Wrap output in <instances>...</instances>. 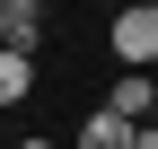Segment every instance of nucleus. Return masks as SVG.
Returning <instances> with one entry per match:
<instances>
[{
  "label": "nucleus",
  "instance_id": "2",
  "mask_svg": "<svg viewBox=\"0 0 158 149\" xmlns=\"http://www.w3.org/2000/svg\"><path fill=\"white\" fill-rule=\"evenodd\" d=\"M44 44V0H0V53H35Z\"/></svg>",
  "mask_w": 158,
  "mask_h": 149
},
{
  "label": "nucleus",
  "instance_id": "1",
  "mask_svg": "<svg viewBox=\"0 0 158 149\" xmlns=\"http://www.w3.org/2000/svg\"><path fill=\"white\" fill-rule=\"evenodd\" d=\"M106 44H114L123 70H149V62H158V0H123L114 26H106Z\"/></svg>",
  "mask_w": 158,
  "mask_h": 149
},
{
  "label": "nucleus",
  "instance_id": "7",
  "mask_svg": "<svg viewBox=\"0 0 158 149\" xmlns=\"http://www.w3.org/2000/svg\"><path fill=\"white\" fill-rule=\"evenodd\" d=\"M18 149H53V140H18Z\"/></svg>",
  "mask_w": 158,
  "mask_h": 149
},
{
  "label": "nucleus",
  "instance_id": "3",
  "mask_svg": "<svg viewBox=\"0 0 158 149\" xmlns=\"http://www.w3.org/2000/svg\"><path fill=\"white\" fill-rule=\"evenodd\" d=\"M79 149H141V123H132V114H114V105H88Z\"/></svg>",
  "mask_w": 158,
  "mask_h": 149
},
{
  "label": "nucleus",
  "instance_id": "6",
  "mask_svg": "<svg viewBox=\"0 0 158 149\" xmlns=\"http://www.w3.org/2000/svg\"><path fill=\"white\" fill-rule=\"evenodd\" d=\"M141 149H158V123H141Z\"/></svg>",
  "mask_w": 158,
  "mask_h": 149
},
{
  "label": "nucleus",
  "instance_id": "5",
  "mask_svg": "<svg viewBox=\"0 0 158 149\" xmlns=\"http://www.w3.org/2000/svg\"><path fill=\"white\" fill-rule=\"evenodd\" d=\"M35 97V53H0V105Z\"/></svg>",
  "mask_w": 158,
  "mask_h": 149
},
{
  "label": "nucleus",
  "instance_id": "4",
  "mask_svg": "<svg viewBox=\"0 0 158 149\" xmlns=\"http://www.w3.org/2000/svg\"><path fill=\"white\" fill-rule=\"evenodd\" d=\"M97 105H114V114H132V123H158V79H141V70H123V79L106 88Z\"/></svg>",
  "mask_w": 158,
  "mask_h": 149
}]
</instances>
